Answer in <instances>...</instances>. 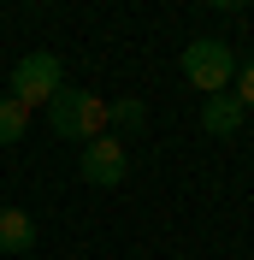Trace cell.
<instances>
[{"mask_svg": "<svg viewBox=\"0 0 254 260\" xmlns=\"http://www.w3.org/2000/svg\"><path fill=\"white\" fill-rule=\"evenodd\" d=\"M48 124H53V136H65V142H95V136H107V101H101L95 89L65 83L59 95L48 101Z\"/></svg>", "mask_w": 254, "mask_h": 260, "instance_id": "cell-1", "label": "cell"}, {"mask_svg": "<svg viewBox=\"0 0 254 260\" xmlns=\"http://www.w3.org/2000/svg\"><path fill=\"white\" fill-rule=\"evenodd\" d=\"M183 77H189V89H201V95H225L231 77H237L231 42H225V36H195L189 48H183Z\"/></svg>", "mask_w": 254, "mask_h": 260, "instance_id": "cell-2", "label": "cell"}, {"mask_svg": "<svg viewBox=\"0 0 254 260\" xmlns=\"http://www.w3.org/2000/svg\"><path fill=\"white\" fill-rule=\"evenodd\" d=\"M59 89H65V65L53 53H24L12 65V101L18 107H48Z\"/></svg>", "mask_w": 254, "mask_h": 260, "instance_id": "cell-3", "label": "cell"}, {"mask_svg": "<svg viewBox=\"0 0 254 260\" xmlns=\"http://www.w3.org/2000/svg\"><path fill=\"white\" fill-rule=\"evenodd\" d=\"M130 172V154L118 136H95V142H83V178L95 183V189H118Z\"/></svg>", "mask_w": 254, "mask_h": 260, "instance_id": "cell-4", "label": "cell"}, {"mask_svg": "<svg viewBox=\"0 0 254 260\" xmlns=\"http://www.w3.org/2000/svg\"><path fill=\"white\" fill-rule=\"evenodd\" d=\"M242 118H248V113H242V101L231 95V89L201 101V130H207V136H237V130H242Z\"/></svg>", "mask_w": 254, "mask_h": 260, "instance_id": "cell-5", "label": "cell"}, {"mask_svg": "<svg viewBox=\"0 0 254 260\" xmlns=\"http://www.w3.org/2000/svg\"><path fill=\"white\" fill-rule=\"evenodd\" d=\"M36 248V219L24 207H0V254H30Z\"/></svg>", "mask_w": 254, "mask_h": 260, "instance_id": "cell-6", "label": "cell"}, {"mask_svg": "<svg viewBox=\"0 0 254 260\" xmlns=\"http://www.w3.org/2000/svg\"><path fill=\"white\" fill-rule=\"evenodd\" d=\"M142 130H148V107L136 95L107 101V136H142Z\"/></svg>", "mask_w": 254, "mask_h": 260, "instance_id": "cell-7", "label": "cell"}, {"mask_svg": "<svg viewBox=\"0 0 254 260\" xmlns=\"http://www.w3.org/2000/svg\"><path fill=\"white\" fill-rule=\"evenodd\" d=\"M24 130H30V107H18V101L6 95V101H0V148H12Z\"/></svg>", "mask_w": 254, "mask_h": 260, "instance_id": "cell-8", "label": "cell"}, {"mask_svg": "<svg viewBox=\"0 0 254 260\" xmlns=\"http://www.w3.org/2000/svg\"><path fill=\"white\" fill-rule=\"evenodd\" d=\"M231 95L242 101V113H254V59L237 65V77H231Z\"/></svg>", "mask_w": 254, "mask_h": 260, "instance_id": "cell-9", "label": "cell"}]
</instances>
